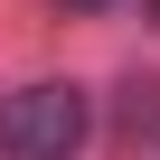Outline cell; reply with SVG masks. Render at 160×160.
I'll list each match as a JSON object with an SVG mask.
<instances>
[{"instance_id":"6da1fadb","label":"cell","mask_w":160,"mask_h":160,"mask_svg":"<svg viewBox=\"0 0 160 160\" xmlns=\"http://www.w3.org/2000/svg\"><path fill=\"white\" fill-rule=\"evenodd\" d=\"M75 141H85V94L75 85H19L0 94V160H75Z\"/></svg>"},{"instance_id":"7a4b0ae2","label":"cell","mask_w":160,"mask_h":160,"mask_svg":"<svg viewBox=\"0 0 160 160\" xmlns=\"http://www.w3.org/2000/svg\"><path fill=\"white\" fill-rule=\"evenodd\" d=\"M113 151L122 160H160V75H122V94H113Z\"/></svg>"},{"instance_id":"3957f363","label":"cell","mask_w":160,"mask_h":160,"mask_svg":"<svg viewBox=\"0 0 160 160\" xmlns=\"http://www.w3.org/2000/svg\"><path fill=\"white\" fill-rule=\"evenodd\" d=\"M66 10H113V0H66Z\"/></svg>"},{"instance_id":"277c9868","label":"cell","mask_w":160,"mask_h":160,"mask_svg":"<svg viewBox=\"0 0 160 160\" xmlns=\"http://www.w3.org/2000/svg\"><path fill=\"white\" fill-rule=\"evenodd\" d=\"M151 19H160V0H151Z\"/></svg>"}]
</instances>
